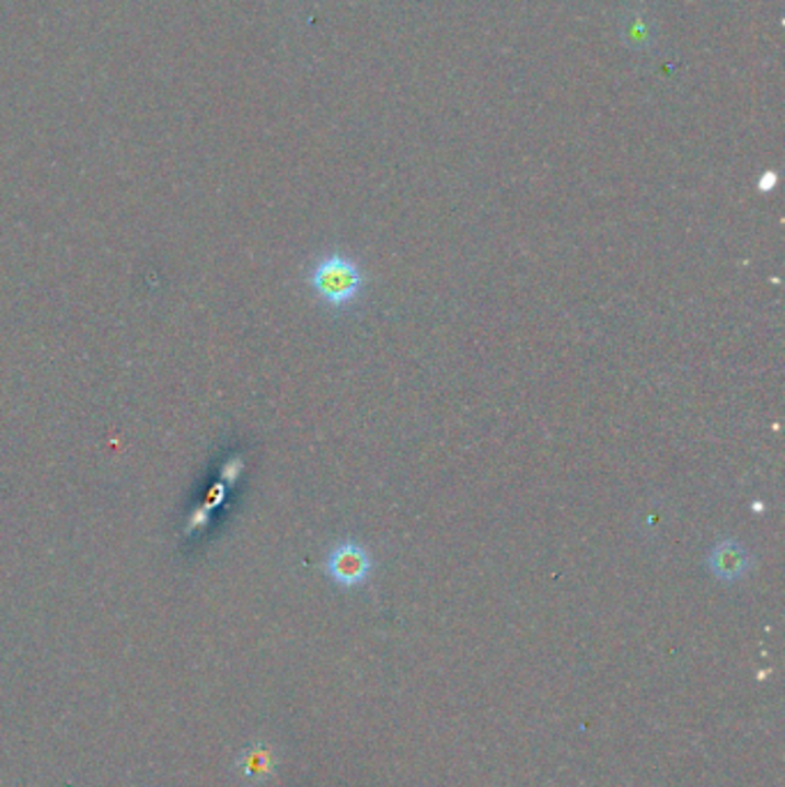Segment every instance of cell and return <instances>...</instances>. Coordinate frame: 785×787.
I'll return each mask as SVG.
<instances>
[{
    "label": "cell",
    "mask_w": 785,
    "mask_h": 787,
    "mask_svg": "<svg viewBox=\"0 0 785 787\" xmlns=\"http://www.w3.org/2000/svg\"><path fill=\"white\" fill-rule=\"evenodd\" d=\"M367 277L348 254L332 250L311 263L307 286L321 304L332 311H346L362 298Z\"/></svg>",
    "instance_id": "6da1fadb"
},
{
    "label": "cell",
    "mask_w": 785,
    "mask_h": 787,
    "mask_svg": "<svg viewBox=\"0 0 785 787\" xmlns=\"http://www.w3.org/2000/svg\"><path fill=\"white\" fill-rule=\"evenodd\" d=\"M323 567L334 585L353 590L371 578L373 557L367 546L353 542V539H344V542H336L330 548Z\"/></svg>",
    "instance_id": "7a4b0ae2"
},
{
    "label": "cell",
    "mask_w": 785,
    "mask_h": 787,
    "mask_svg": "<svg viewBox=\"0 0 785 787\" xmlns=\"http://www.w3.org/2000/svg\"><path fill=\"white\" fill-rule=\"evenodd\" d=\"M753 567L751 553L735 542V539H724L716 542V546L707 555V569L719 578L721 582H737L742 580Z\"/></svg>",
    "instance_id": "3957f363"
}]
</instances>
